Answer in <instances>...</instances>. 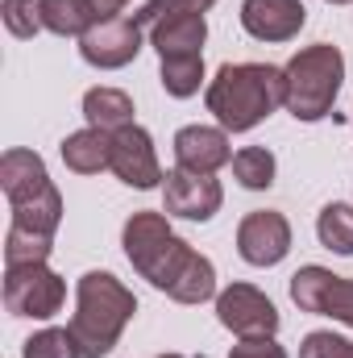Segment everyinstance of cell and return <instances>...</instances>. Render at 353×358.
I'll return each instance as SVG.
<instances>
[{
	"label": "cell",
	"instance_id": "30bf717a",
	"mask_svg": "<svg viewBox=\"0 0 353 358\" xmlns=\"http://www.w3.org/2000/svg\"><path fill=\"white\" fill-rule=\"evenodd\" d=\"M237 250L250 267H274L287 259L291 250V225L283 213L274 208H258L237 225Z\"/></svg>",
	"mask_w": 353,
	"mask_h": 358
},
{
	"label": "cell",
	"instance_id": "44dd1931",
	"mask_svg": "<svg viewBox=\"0 0 353 358\" xmlns=\"http://www.w3.org/2000/svg\"><path fill=\"white\" fill-rule=\"evenodd\" d=\"M200 80H204V55H179V59H163V88L187 100L200 92Z\"/></svg>",
	"mask_w": 353,
	"mask_h": 358
},
{
	"label": "cell",
	"instance_id": "ac0fdd59",
	"mask_svg": "<svg viewBox=\"0 0 353 358\" xmlns=\"http://www.w3.org/2000/svg\"><path fill=\"white\" fill-rule=\"evenodd\" d=\"M100 21L91 0H42V25L59 38H84Z\"/></svg>",
	"mask_w": 353,
	"mask_h": 358
},
{
	"label": "cell",
	"instance_id": "52a82bcc",
	"mask_svg": "<svg viewBox=\"0 0 353 358\" xmlns=\"http://www.w3.org/2000/svg\"><path fill=\"white\" fill-rule=\"evenodd\" d=\"M142 34H146V29H142L137 13H133V17H129V13L104 17V21H96L88 34L80 38V55H84V63L100 67V71H117V67H125V63L137 59Z\"/></svg>",
	"mask_w": 353,
	"mask_h": 358
},
{
	"label": "cell",
	"instance_id": "8fae6325",
	"mask_svg": "<svg viewBox=\"0 0 353 358\" xmlns=\"http://www.w3.org/2000/svg\"><path fill=\"white\" fill-rule=\"evenodd\" d=\"M216 317L237 338H258V334H274L278 329V308L266 300L258 287H250V283L225 287L216 296Z\"/></svg>",
	"mask_w": 353,
	"mask_h": 358
},
{
	"label": "cell",
	"instance_id": "7a4b0ae2",
	"mask_svg": "<svg viewBox=\"0 0 353 358\" xmlns=\"http://www.w3.org/2000/svg\"><path fill=\"white\" fill-rule=\"evenodd\" d=\"M287 104V76L270 63H225L208 84V113L225 134H246Z\"/></svg>",
	"mask_w": 353,
	"mask_h": 358
},
{
	"label": "cell",
	"instance_id": "8992f818",
	"mask_svg": "<svg viewBox=\"0 0 353 358\" xmlns=\"http://www.w3.org/2000/svg\"><path fill=\"white\" fill-rule=\"evenodd\" d=\"M67 300V283L46 267V263H25V267L4 271V308L13 317H38L50 321Z\"/></svg>",
	"mask_w": 353,
	"mask_h": 358
},
{
	"label": "cell",
	"instance_id": "9c48e42d",
	"mask_svg": "<svg viewBox=\"0 0 353 358\" xmlns=\"http://www.w3.org/2000/svg\"><path fill=\"white\" fill-rule=\"evenodd\" d=\"M108 171L121 179V183L137 187V192H150V187H158V183L167 179V176H163V167H158L154 142H150V134H146L142 125H125V129H117V134H112Z\"/></svg>",
	"mask_w": 353,
	"mask_h": 358
},
{
	"label": "cell",
	"instance_id": "6da1fadb",
	"mask_svg": "<svg viewBox=\"0 0 353 358\" xmlns=\"http://www.w3.org/2000/svg\"><path fill=\"white\" fill-rule=\"evenodd\" d=\"M125 255L158 292L179 304H204L216 296V271L204 255H195L163 213H133L125 221Z\"/></svg>",
	"mask_w": 353,
	"mask_h": 358
},
{
	"label": "cell",
	"instance_id": "277c9868",
	"mask_svg": "<svg viewBox=\"0 0 353 358\" xmlns=\"http://www.w3.org/2000/svg\"><path fill=\"white\" fill-rule=\"evenodd\" d=\"M0 187L13 204V225L54 238L59 221H63V196L46 176L42 155L33 150H4L0 159Z\"/></svg>",
	"mask_w": 353,
	"mask_h": 358
},
{
	"label": "cell",
	"instance_id": "f546056e",
	"mask_svg": "<svg viewBox=\"0 0 353 358\" xmlns=\"http://www.w3.org/2000/svg\"><path fill=\"white\" fill-rule=\"evenodd\" d=\"M158 358H183V355H158Z\"/></svg>",
	"mask_w": 353,
	"mask_h": 358
},
{
	"label": "cell",
	"instance_id": "d6986e66",
	"mask_svg": "<svg viewBox=\"0 0 353 358\" xmlns=\"http://www.w3.org/2000/svg\"><path fill=\"white\" fill-rule=\"evenodd\" d=\"M316 234H320V246L333 250V255H353V208L350 204H324L320 221H316Z\"/></svg>",
	"mask_w": 353,
	"mask_h": 358
},
{
	"label": "cell",
	"instance_id": "4316f807",
	"mask_svg": "<svg viewBox=\"0 0 353 358\" xmlns=\"http://www.w3.org/2000/svg\"><path fill=\"white\" fill-rule=\"evenodd\" d=\"M229 358H287V350L274 342V334H258V338H241Z\"/></svg>",
	"mask_w": 353,
	"mask_h": 358
},
{
	"label": "cell",
	"instance_id": "2e32d148",
	"mask_svg": "<svg viewBox=\"0 0 353 358\" xmlns=\"http://www.w3.org/2000/svg\"><path fill=\"white\" fill-rule=\"evenodd\" d=\"M63 163L75 171V176H100L108 167V155H112V134L104 129H80V134H67L63 146H59Z\"/></svg>",
	"mask_w": 353,
	"mask_h": 358
},
{
	"label": "cell",
	"instance_id": "e0dca14e",
	"mask_svg": "<svg viewBox=\"0 0 353 358\" xmlns=\"http://www.w3.org/2000/svg\"><path fill=\"white\" fill-rule=\"evenodd\" d=\"M84 117H88L91 129L117 134V129L133 125V100L117 88H91L88 96H84Z\"/></svg>",
	"mask_w": 353,
	"mask_h": 358
},
{
	"label": "cell",
	"instance_id": "ba28073f",
	"mask_svg": "<svg viewBox=\"0 0 353 358\" xmlns=\"http://www.w3.org/2000/svg\"><path fill=\"white\" fill-rule=\"evenodd\" d=\"M291 300L299 304V313L333 317L353 329V279H341L324 267H299L291 275Z\"/></svg>",
	"mask_w": 353,
	"mask_h": 358
},
{
	"label": "cell",
	"instance_id": "f1b7e54d",
	"mask_svg": "<svg viewBox=\"0 0 353 358\" xmlns=\"http://www.w3.org/2000/svg\"><path fill=\"white\" fill-rule=\"evenodd\" d=\"M329 4H350V0H329Z\"/></svg>",
	"mask_w": 353,
	"mask_h": 358
},
{
	"label": "cell",
	"instance_id": "5b68a950",
	"mask_svg": "<svg viewBox=\"0 0 353 358\" xmlns=\"http://www.w3.org/2000/svg\"><path fill=\"white\" fill-rule=\"evenodd\" d=\"M287 108L291 117L299 121H320L333 113L337 104V92L345 84V59L337 46L329 42H316V46H303L287 67Z\"/></svg>",
	"mask_w": 353,
	"mask_h": 358
},
{
	"label": "cell",
	"instance_id": "9a60e30c",
	"mask_svg": "<svg viewBox=\"0 0 353 358\" xmlns=\"http://www.w3.org/2000/svg\"><path fill=\"white\" fill-rule=\"evenodd\" d=\"M146 34H150V46L158 50V59H179V55H204L208 21H204V13H183V17H167V21L150 25Z\"/></svg>",
	"mask_w": 353,
	"mask_h": 358
},
{
	"label": "cell",
	"instance_id": "ffe728a7",
	"mask_svg": "<svg viewBox=\"0 0 353 358\" xmlns=\"http://www.w3.org/2000/svg\"><path fill=\"white\" fill-rule=\"evenodd\" d=\"M233 176L241 187H250V192H262L274 183V155L266 150V146H246V150H237L233 155Z\"/></svg>",
	"mask_w": 353,
	"mask_h": 358
},
{
	"label": "cell",
	"instance_id": "7c38bea8",
	"mask_svg": "<svg viewBox=\"0 0 353 358\" xmlns=\"http://www.w3.org/2000/svg\"><path fill=\"white\" fill-rule=\"evenodd\" d=\"M163 200H167V217H183V221H208L220 213V183L212 176H195V171H167L163 183Z\"/></svg>",
	"mask_w": 353,
	"mask_h": 358
},
{
	"label": "cell",
	"instance_id": "4fadbf2b",
	"mask_svg": "<svg viewBox=\"0 0 353 358\" xmlns=\"http://www.w3.org/2000/svg\"><path fill=\"white\" fill-rule=\"evenodd\" d=\"M308 21L303 0H246L241 4V25L258 42H291Z\"/></svg>",
	"mask_w": 353,
	"mask_h": 358
},
{
	"label": "cell",
	"instance_id": "cb8c5ba5",
	"mask_svg": "<svg viewBox=\"0 0 353 358\" xmlns=\"http://www.w3.org/2000/svg\"><path fill=\"white\" fill-rule=\"evenodd\" d=\"M0 17H4L13 38H33L38 29H46L42 25V0H4Z\"/></svg>",
	"mask_w": 353,
	"mask_h": 358
},
{
	"label": "cell",
	"instance_id": "83f0119b",
	"mask_svg": "<svg viewBox=\"0 0 353 358\" xmlns=\"http://www.w3.org/2000/svg\"><path fill=\"white\" fill-rule=\"evenodd\" d=\"M91 4H96V13H100V21H104V17H117L129 0H91Z\"/></svg>",
	"mask_w": 353,
	"mask_h": 358
},
{
	"label": "cell",
	"instance_id": "5bb4252c",
	"mask_svg": "<svg viewBox=\"0 0 353 358\" xmlns=\"http://www.w3.org/2000/svg\"><path fill=\"white\" fill-rule=\"evenodd\" d=\"M175 163L183 171L195 176H212L225 163H233V146L225 129H208V125H187L175 134Z\"/></svg>",
	"mask_w": 353,
	"mask_h": 358
},
{
	"label": "cell",
	"instance_id": "d4e9b609",
	"mask_svg": "<svg viewBox=\"0 0 353 358\" xmlns=\"http://www.w3.org/2000/svg\"><path fill=\"white\" fill-rule=\"evenodd\" d=\"M216 0H146L142 8H137V21H142V29H150V25H158V21H167V17H183V13H208Z\"/></svg>",
	"mask_w": 353,
	"mask_h": 358
},
{
	"label": "cell",
	"instance_id": "7402d4cb",
	"mask_svg": "<svg viewBox=\"0 0 353 358\" xmlns=\"http://www.w3.org/2000/svg\"><path fill=\"white\" fill-rule=\"evenodd\" d=\"M50 246H54V238H42V234H29V229H21V225H8V238H4V263H8V267L46 263V259H50Z\"/></svg>",
	"mask_w": 353,
	"mask_h": 358
},
{
	"label": "cell",
	"instance_id": "3957f363",
	"mask_svg": "<svg viewBox=\"0 0 353 358\" xmlns=\"http://www.w3.org/2000/svg\"><path fill=\"white\" fill-rule=\"evenodd\" d=\"M133 313H137V300L117 275L88 271L80 279V304H75V317L67 329L75 334L84 358H104L112 355V346H117L121 329L133 321Z\"/></svg>",
	"mask_w": 353,
	"mask_h": 358
},
{
	"label": "cell",
	"instance_id": "484cf974",
	"mask_svg": "<svg viewBox=\"0 0 353 358\" xmlns=\"http://www.w3.org/2000/svg\"><path fill=\"white\" fill-rule=\"evenodd\" d=\"M299 358H353V342L337 338V334H329V329H316V334L303 338Z\"/></svg>",
	"mask_w": 353,
	"mask_h": 358
},
{
	"label": "cell",
	"instance_id": "603a6c76",
	"mask_svg": "<svg viewBox=\"0 0 353 358\" xmlns=\"http://www.w3.org/2000/svg\"><path fill=\"white\" fill-rule=\"evenodd\" d=\"M25 358H84L71 329H42L25 342Z\"/></svg>",
	"mask_w": 353,
	"mask_h": 358
}]
</instances>
